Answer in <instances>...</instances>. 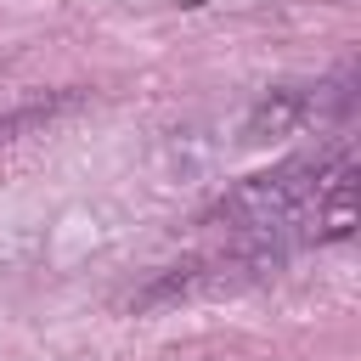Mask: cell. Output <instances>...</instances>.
I'll use <instances>...</instances> for the list:
<instances>
[{"label":"cell","instance_id":"6da1fadb","mask_svg":"<svg viewBox=\"0 0 361 361\" xmlns=\"http://www.w3.org/2000/svg\"><path fill=\"white\" fill-rule=\"evenodd\" d=\"M214 226H226L231 237L254 243V254L271 259L282 254L288 237L299 243H338L355 226V164L344 147L333 152H310V158H288L276 169L248 175L243 186H231L214 209Z\"/></svg>","mask_w":361,"mask_h":361},{"label":"cell","instance_id":"3957f363","mask_svg":"<svg viewBox=\"0 0 361 361\" xmlns=\"http://www.w3.org/2000/svg\"><path fill=\"white\" fill-rule=\"evenodd\" d=\"M85 96H51V102H28V107H17V113H0V141H11V135H23V130H45L51 118H62V113H73Z\"/></svg>","mask_w":361,"mask_h":361},{"label":"cell","instance_id":"7a4b0ae2","mask_svg":"<svg viewBox=\"0 0 361 361\" xmlns=\"http://www.w3.org/2000/svg\"><path fill=\"white\" fill-rule=\"evenodd\" d=\"M322 113V90H305V85H282V90H271L254 113H248V124H243V141H265V135H293L299 124H310Z\"/></svg>","mask_w":361,"mask_h":361}]
</instances>
